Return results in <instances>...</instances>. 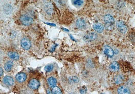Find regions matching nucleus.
I'll return each instance as SVG.
<instances>
[{
    "instance_id": "6ab92c4d",
    "label": "nucleus",
    "mask_w": 135,
    "mask_h": 94,
    "mask_svg": "<svg viewBox=\"0 0 135 94\" xmlns=\"http://www.w3.org/2000/svg\"><path fill=\"white\" fill-rule=\"evenodd\" d=\"M114 80L115 82L117 84H120L123 82V78L121 75L117 76L115 77Z\"/></svg>"
},
{
    "instance_id": "aec40b11",
    "label": "nucleus",
    "mask_w": 135,
    "mask_h": 94,
    "mask_svg": "<svg viewBox=\"0 0 135 94\" xmlns=\"http://www.w3.org/2000/svg\"><path fill=\"white\" fill-rule=\"evenodd\" d=\"M52 93L53 94H62L61 90L57 86H55L52 89Z\"/></svg>"
},
{
    "instance_id": "bb28decb",
    "label": "nucleus",
    "mask_w": 135,
    "mask_h": 94,
    "mask_svg": "<svg viewBox=\"0 0 135 94\" xmlns=\"http://www.w3.org/2000/svg\"><path fill=\"white\" fill-rule=\"evenodd\" d=\"M114 53L116 54H118L119 53L118 51L117 50H115L114 51H113Z\"/></svg>"
},
{
    "instance_id": "c85d7f7f",
    "label": "nucleus",
    "mask_w": 135,
    "mask_h": 94,
    "mask_svg": "<svg viewBox=\"0 0 135 94\" xmlns=\"http://www.w3.org/2000/svg\"><path fill=\"white\" fill-rule=\"evenodd\" d=\"M63 29H64V30H65L67 31H69L67 29H64V28Z\"/></svg>"
},
{
    "instance_id": "c756f323",
    "label": "nucleus",
    "mask_w": 135,
    "mask_h": 94,
    "mask_svg": "<svg viewBox=\"0 0 135 94\" xmlns=\"http://www.w3.org/2000/svg\"><path fill=\"white\" fill-rule=\"evenodd\" d=\"M70 94H74L73 93H70Z\"/></svg>"
},
{
    "instance_id": "f3484780",
    "label": "nucleus",
    "mask_w": 135,
    "mask_h": 94,
    "mask_svg": "<svg viewBox=\"0 0 135 94\" xmlns=\"http://www.w3.org/2000/svg\"><path fill=\"white\" fill-rule=\"evenodd\" d=\"M13 66V62L11 61H9L6 62L5 66V70L7 72H9L11 70Z\"/></svg>"
},
{
    "instance_id": "f03ea898",
    "label": "nucleus",
    "mask_w": 135,
    "mask_h": 94,
    "mask_svg": "<svg viewBox=\"0 0 135 94\" xmlns=\"http://www.w3.org/2000/svg\"><path fill=\"white\" fill-rule=\"evenodd\" d=\"M116 27L118 30L123 34L126 33L128 30L127 25L125 22L122 21H119L117 22Z\"/></svg>"
},
{
    "instance_id": "9d476101",
    "label": "nucleus",
    "mask_w": 135,
    "mask_h": 94,
    "mask_svg": "<svg viewBox=\"0 0 135 94\" xmlns=\"http://www.w3.org/2000/svg\"><path fill=\"white\" fill-rule=\"evenodd\" d=\"M119 68V66L118 62L116 61L112 62L109 66V69L111 72H115L117 71Z\"/></svg>"
},
{
    "instance_id": "393cba45",
    "label": "nucleus",
    "mask_w": 135,
    "mask_h": 94,
    "mask_svg": "<svg viewBox=\"0 0 135 94\" xmlns=\"http://www.w3.org/2000/svg\"><path fill=\"white\" fill-rule=\"evenodd\" d=\"M3 69H2V68H0V75H1V76H2V75H3Z\"/></svg>"
},
{
    "instance_id": "9b49d317",
    "label": "nucleus",
    "mask_w": 135,
    "mask_h": 94,
    "mask_svg": "<svg viewBox=\"0 0 135 94\" xmlns=\"http://www.w3.org/2000/svg\"><path fill=\"white\" fill-rule=\"evenodd\" d=\"M3 11L4 13L7 15H9L12 13L13 7L11 5L8 4H5L3 6Z\"/></svg>"
},
{
    "instance_id": "0eeeda50",
    "label": "nucleus",
    "mask_w": 135,
    "mask_h": 94,
    "mask_svg": "<svg viewBox=\"0 0 135 94\" xmlns=\"http://www.w3.org/2000/svg\"><path fill=\"white\" fill-rule=\"evenodd\" d=\"M44 10L46 12L48 15H51L54 12V8L51 3H47L44 6Z\"/></svg>"
},
{
    "instance_id": "412c9836",
    "label": "nucleus",
    "mask_w": 135,
    "mask_h": 94,
    "mask_svg": "<svg viewBox=\"0 0 135 94\" xmlns=\"http://www.w3.org/2000/svg\"><path fill=\"white\" fill-rule=\"evenodd\" d=\"M54 68V66L52 64L48 65L45 67L44 70L47 72H49L51 71Z\"/></svg>"
},
{
    "instance_id": "dca6fc26",
    "label": "nucleus",
    "mask_w": 135,
    "mask_h": 94,
    "mask_svg": "<svg viewBox=\"0 0 135 94\" xmlns=\"http://www.w3.org/2000/svg\"><path fill=\"white\" fill-rule=\"evenodd\" d=\"M47 83L50 87L54 88L56 86L57 84V80L54 78H49L48 79Z\"/></svg>"
},
{
    "instance_id": "6e6552de",
    "label": "nucleus",
    "mask_w": 135,
    "mask_h": 94,
    "mask_svg": "<svg viewBox=\"0 0 135 94\" xmlns=\"http://www.w3.org/2000/svg\"><path fill=\"white\" fill-rule=\"evenodd\" d=\"M92 27L98 33H102L104 30L103 25L100 23H95L92 25Z\"/></svg>"
},
{
    "instance_id": "20e7f679",
    "label": "nucleus",
    "mask_w": 135,
    "mask_h": 94,
    "mask_svg": "<svg viewBox=\"0 0 135 94\" xmlns=\"http://www.w3.org/2000/svg\"><path fill=\"white\" fill-rule=\"evenodd\" d=\"M21 22L24 25H29L32 23L33 20L32 18L27 15H23L20 18Z\"/></svg>"
},
{
    "instance_id": "1a4fd4ad",
    "label": "nucleus",
    "mask_w": 135,
    "mask_h": 94,
    "mask_svg": "<svg viewBox=\"0 0 135 94\" xmlns=\"http://www.w3.org/2000/svg\"><path fill=\"white\" fill-rule=\"evenodd\" d=\"M76 27L78 29H84L86 26L85 21L84 19L81 18L78 19L76 21Z\"/></svg>"
},
{
    "instance_id": "4468645a",
    "label": "nucleus",
    "mask_w": 135,
    "mask_h": 94,
    "mask_svg": "<svg viewBox=\"0 0 135 94\" xmlns=\"http://www.w3.org/2000/svg\"><path fill=\"white\" fill-rule=\"evenodd\" d=\"M104 53L109 57H111L113 55L114 52L113 50L110 46L106 45L105 47Z\"/></svg>"
},
{
    "instance_id": "2eb2a0df",
    "label": "nucleus",
    "mask_w": 135,
    "mask_h": 94,
    "mask_svg": "<svg viewBox=\"0 0 135 94\" xmlns=\"http://www.w3.org/2000/svg\"><path fill=\"white\" fill-rule=\"evenodd\" d=\"M16 78L18 82L22 83L26 79V75L24 73H19L16 76Z\"/></svg>"
},
{
    "instance_id": "f257e3e1",
    "label": "nucleus",
    "mask_w": 135,
    "mask_h": 94,
    "mask_svg": "<svg viewBox=\"0 0 135 94\" xmlns=\"http://www.w3.org/2000/svg\"><path fill=\"white\" fill-rule=\"evenodd\" d=\"M105 26L108 30L113 29L115 25V20L113 17L111 15L107 14L104 17Z\"/></svg>"
},
{
    "instance_id": "5701e85b",
    "label": "nucleus",
    "mask_w": 135,
    "mask_h": 94,
    "mask_svg": "<svg viewBox=\"0 0 135 94\" xmlns=\"http://www.w3.org/2000/svg\"><path fill=\"white\" fill-rule=\"evenodd\" d=\"M83 1L80 0H76L73 1V4L74 5H77V6H81L83 3Z\"/></svg>"
},
{
    "instance_id": "7c9ffc66",
    "label": "nucleus",
    "mask_w": 135,
    "mask_h": 94,
    "mask_svg": "<svg viewBox=\"0 0 135 94\" xmlns=\"http://www.w3.org/2000/svg\"><path fill=\"white\" fill-rule=\"evenodd\" d=\"M101 94H103V93H101Z\"/></svg>"
},
{
    "instance_id": "a878e982",
    "label": "nucleus",
    "mask_w": 135,
    "mask_h": 94,
    "mask_svg": "<svg viewBox=\"0 0 135 94\" xmlns=\"http://www.w3.org/2000/svg\"><path fill=\"white\" fill-rule=\"evenodd\" d=\"M47 91V94H52V91H51L49 89H48Z\"/></svg>"
},
{
    "instance_id": "f8f14e48",
    "label": "nucleus",
    "mask_w": 135,
    "mask_h": 94,
    "mask_svg": "<svg viewBox=\"0 0 135 94\" xmlns=\"http://www.w3.org/2000/svg\"><path fill=\"white\" fill-rule=\"evenodd\" d=\"M4 82L6 85L12 86L14 84V81L13 78L9 76L5 77L4 79Z\"/></svg>"
},
{
    "instance_id": "39448f33",
    "label": "nucleus",
    "mask_w": 135,
    "mask_h": 94,
    "mask_svg": "<svg viewBox=\"0 0 135 94\" xmlns=\"http://www.w3.org/2000/svg\"><path fill=\"white\" fill-rule=\"evenodd\" d=\"M28 86L30 88L33 89H38L40 86V83L38 80L33 79L29 82Z\"/></svg>"
},
{
    "instance_id": "b1692460",
    "label": "nucleus",
    "mask_w": 135,
    "mask_h": 94,
    "mask_svg": "<svg viewBox=\"0 0 135 94\" xmlns=\"http://www.w3.org/2000/svg\"><path fill=\"white\" fill-rule=\"evenodd\" d=\"M87 88L85 87H84L82 88L80 90V93L81 94H85L87 92Z\"/></svg>"
},
{
    "instance_id": "cd10ccee",
    "label": "nucleus",
    "mask_w": 135,
    "mask_h": 94,
    "mask_svg": "<svg viewBox=\"0 0 135 94\" xmlns=\"http://www.w3.org/2000/svg\"><path fill=\"white\" fill-rule=\"evenodd\" d=\"M71 39H72L73 40L75 41V40H74V38H73V37H72V36L71 35Z\"/></svg>"
},
{
    "instance_id": "4be33fe9",
    "label": "nucleus",
    "mask_w": 135,
    "mask_h": 94,
    "mask_svg": "<svg viewBox=\"0 0 135 94\" xmlns=\"http://www.w3.org/2000/svg\"><path fill=\"white\" fill-rule=\"evenodd\" d=\"M69 80L71 82L74 83H77L79 81V79L76 77H71L70 78Z\"/></svg>"
},
{
    "instance_id": "423d86ee",
    "label": "nucleus",
    "mask_w": 135,
    "mask_h": 94,
    "mask_svg": "<svg viewBox=\"0 0 135 94\" xmlns=\"http://www.w3.org/2000/svg\"><path fill=\"white\" fill-rule=\"evenodd\" d=\"M21 44L22 48L26 50L29 49L31 45L30 41L26 38H24L21 41Z\"/></svg>"
},
{
    "instance_id": "7ed1b4c3",
    "label": "nucleus",
    "mask_w": 135,
    "mask_h": 94,
    "mask_svg": "<svg viewBox=\"0 0 135 94\" xmlns=\"http://www.w3.org/2000/svg\"><path fill=\"white\" fill-rule=\"evenodd\" d=\"M97 34L95 32L88 33L84 37V40L87 42H90L95 40L97 38Z\"/></svg>"
},
{
    "instance_id": "a211bd4d",
    "label": "nucleus",
    "mask_w": 135,
    "mask_h": 94,
    "mask_svg": "<svg viewBox=\"0 0 135 94\" xmlns=\"http://www.w3.org/2000/svg\"><path fill=\"white\" fill-rule=\"evenodd\" d=\"M8 56L13 60H17L19 59V55L17 53L14 52H9L8 53Z\"/></svg>"
},
{
    "instance_id": "ddd939ff",
    "label": "nucleus",
    "mask_w": 135,
    "mask_h": 94,
    "mask_svg": "<svg viewBox=\"0 0 135 94\" xmlns=\"http://www.w3.org/2000/svg\"><path fill=\"white\" fill-rule=\"evenodd\" d=\"M119 94H130L129 89L125 86H122L118 89Z\"/></svg>"
}]
</instances>
